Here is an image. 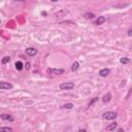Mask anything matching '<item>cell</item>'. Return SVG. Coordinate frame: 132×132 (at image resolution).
<instances>
[{
    "label": "cell",
    "mask_w": 132,
    "mask_h": 132,
    "mask_svg": "<svg viewBox=\"0 0 132 132\" xmlns=\"http://www.w3.org/2000/svg\"><path fill=\"white\" fill-rule=\"evenodd\" d=\"M122 83H123V84H122V85H121V86H122V87H123V86H125V84H126V81H123Z\"/></svg>",
    "instance_id": "obj_22"
},
{
    "label": "cell",
    "mask_w": 132,
    "mask_h": 132,
    "mask_svg": "<svg viewBox=\"0 0 132 132\" xmlns=\"http://www.w3.org/2000/svg\"><path fill=\"white\" fill-rule=\"evenodd\" d=\"M0 118H1L2 120H5V121H10V122H13V118L10 116V115H7V114H3L0 116Z\"/></svg>",
    "instance_id": "obj_8"
},
{
    "label": "cell",
    "mask_w": 132,
    "mask_h": 132,
    "mask_svg": "<svg viewBox=\"0 0 132 132\" xmlns=\"http://www.w3.org/2000/svg\"><path fill=\"white\" fill-rule=\"evenodd\" d=\"M52 2H56V1H58V0H51Z\"/></svg>",
    "instance_id": "obj_23"
},
{
    "label": "cell",
    "mask_w": 132,
    "mask_h": 132,
    "mask_svg": "<svg viewBox=\"0 0 132 132\" xmlns=\"http://www.w3.org/2000/svg\"><path fill=\"white\" fill-rule=\"evenodd\" d=\"M117 126H118V124L116 122H114V123H111V125H108L107 127H106V130L107 131H113V130H115V129L117 128Z\"/></svg>",
    "instance_id": "obj_10"
},
{
    "label": "cell",
    "mask_w": 132,
    "mask_h": 132,
    "mask_svg": "<svg viewBox=\"0 0 132 132\" xmlns=\"http://www.w3.org/2000/svg\"><path fill=\"white\" fill-rule=\"evenodd\" d=\"M16 1H24V0H16Z\"/></svg>",
    "instance_id": "obj_24"
},
{
    "label": "cell",
    "mask_w": 132,
    "mask_h": 132,
    "mask_svg": "<svg viewBox=\"0 0 132 132\" xmlns=\"http://www.w3.org/2000/svg\"><path fill=\"white\" fill-rule=\"evenodd\" d=\"M102 117L104 120H115L117 118V114L114 111H106L102 115Z\"/></svg>",
    "instance_id": "obj_2"
},
{
    "label": "cell",
    "mask_w": 132,
    "mask_h": 132,
    "mask_svg": "<svg viewBox=\"0 0 132 132\" xmlns=\"http://www.w3.org/2000/svg\"><path fill=\"white\" fill-rule=\"evenodd\" d=\"M94 17H95L94 13H85V18H87V19H93Z\"/></svg>",
    "instance_id": "obj_17"
},
{
    "label": "cell",
    "mask_w": 132,
    "mask_h": 132,
    "mask_svg": "<svg viewBox=\"0 0 132 132\" xmlns=\"http://www.w3.org/2000/svg\"><path fill=\"white\" fill-rule=\"evenodd\" d=\"M15 66H16V69H17V70H20V71H21V70L24 68V64L22 63L21 61H18V62H16Z\"/></svg>",
    "instance_id": "obj_12"
},
{
    "label": "cell",
    "mask_w": 132,
    "mask_h": 132,
    "mask_svg": "<svg viewBox=\"0 0 132 132\" xmlns=\"http://www.w3.org/2000/svg\"><path fill=\"white\" fill-rule=\"evenodd\" d=\"M131 35H132V29L130 28V29L128 30V36H131Z\"/></svg>",
    "instance_id": "obj_21"
},
{
    "label": "cell",
    "mask_w": 132,
    "mask_h": 132,
    "mask_svg": "<svg viewBox=\"0 0 132 132\" xmlns=\"http://www.w3.org/2000/svg\"><path fill=\"white\" fill-rule=\"evenodd\" d=\"M73 107V104L72 103H66V104L62 105V108H65V109H71Z\"/></svg>",
    "instance_id": "obj_15"
},
{
    "label": "cell",
    "mask_w": 132,
    "mask_h": 132,
    "mask_svg": "<svg viewBox=\"0 0 132 132\" xmlns=\"http://www.w3.org/2000/svg\"><path fill=\"white\" fill-rule=\"evenodd\" d=\"M105 22V18L104 17H99L96 21H95V25H102Z\"/></svg>",
    "instance_id": "obj_11"
},
{
    "label": "cell",
    "mask_w": 132,
    "mask_h": 132,
    "mask_svg": "<svg viewBox=\"0 0 132 132\" xmlns=\"http://www.w3.org/2000/svg\"><path fill=\"white\" fill-rule=\"evenodd\" d=\"M78 67H80V63L77 62V61H74L73 64H72V66H71V71H77V70L78 69Z\"/></svg>",
    "instance_id": "obj_13"
},
{
    "label": "cell",
    "mask_w": 132,
    "mask_h": 132,
    "mask_svg": "<svg viewBox=\"0 0 132 132\" xmlns=\"http://www.w3.org/2000/svg\"><path fill=\"white\" fill-rule=\"evenodd\" d=\"M63 72H64V69H62V68H60V69H57V68H49V69H47V73L54 74V75L62 74Z\"/></svg>",
    "instance_id": "obj_3"
},
{
    "label": "cell",
    "mask_w": 132,
    "mask_h": 132,
    "mask_svg": "<svg viewBox=\"0 0 132 132\" xmlns=\"http://www.w3.org/2000/svg\"><path fill=\"white\" fill-rule=\"evenodd\" d=\"M26 54L28 56H31V57H33V56H35L36 54H37V50L34 49V47H27V49H26Z\"/></svg>",
    "instance_id": "obj_5"
},
{
    "label": "cell",
    "mask_w": 132,
    "mask_h": 132,
    "mask_svg": "<svg viewBox=\"0 0 132 132\" xmlns=\"http://www.w3.org/2000/svg\"><path fill=\"white\" fill-rule=\"evenodd\" d=\"M120 62L122 64H129V63H130V59H129V58H121L120 59Z\"/></svg>",
    "instance_id": "obj_14"
},
{
    "label": "cell",
    "mask_w": 132,
    "mask_h": 132,
    "mask_svg": "<svg viewBox=\"0 0 132 132\" xmlns=\"http://www.w3.org/2000/svg\"><path fill=\"white\" fill-rule=\"evenodd\" d=\"M111 93H107V94H105L104 96L102 97V101L104 103H106V102H109L111 101Z\"/></svg>",
    "instance_id": "obj_9"
},
{
    "label": "cell",
    "mask_w": 132,
    "mask_h": 132,
    "mask_svg": "<svg viewBox=\"0 0 132 132\" xmlns=\"http://www.w3.org/2000/svg\"><path fill=\"white\" fill-rule=\"evenodd\" d=\"M0 131H13V129L9 127H0Z\"/></svg>",
    "instance_id": "obj_19"
},
{
    "label": "cell",
    "mask_w": 132,
    "mask_h": 132,
    "mask_svg": "<svg viewBox=\"0 0 132 132\" xmlns=\"http://www.w3.org/2000/svg\"><path fill=\"white\" fill-rule=\"evenodd\" d=\"M10 61V57H8V56H6V57H4L3 59H2V61H1V63L2 64H6L8 63Z\"/></svg>",
    "instance_id": "obj_16"
},
{
    "label": "cell",
    "mask_w": 132,
    "mask_h": 132,
    "mask_svg": "<svg viewBox=\"0 0 132 132\" xmlns=\"http://www.w3.org/2000/svg\"><path fill=\"white\" fill-rule=\"evenodd\" d=\"M25 67H26V69H29V68H30V63L27 62L26 64H25Z\"/></svg>",
    "instance_id": "obj_20"
},
{
    "label": "cell",
    "mask_w": 132,
    "mask_h": 132,
    "mask_svg": "<svg viewBox=\"0 0 132 132\" xmlns=\"http://www.w3.org/2000/svg\"><path fill=\"white\" fill-rule=\"evenodd\" d=\"M98 99H99V98L98 97H94L93 99H92L91 101H90V103H89V106H91V105H93L95 102H96V101H98Z\"/></svg>",
    "instance_id": "obj_18"
},
{
    "label": "cell",
    "mask_w": 132,
    "mask_h": 132,
    "mask_svg": "<svg viewBox=\"0 0 132 132\" xmlns=\"http://www.w3.org/2000/svg\"><path fill=\"white\" fill-rule=\"evenodd\" d=\"M74 88V84L69 82V83H63L60 85V89L61 90H71Z\"/></svg>",
    "instance_id": "obj_4"
},
{
    "label": "cell",
    "mask_w": 132,
    "mask_h": 132,
    "mask_svg": "<svg viewBox=\"0 0 132 132\" xmlns=\"http://www.w3.org/2000/svg\"><path fill=\"white\" fill-rule=\"evenodd\" d=\"M111 73V70H109L108 68H104V69H101L100 71H99V75L100 77H107V75Z\"/></svg>",
    "instance_id": "obj_7"
},
{
    "label": "cell",
    "mask_w": 132,
    "mask_h": 132,
    "mask_svg": "<svg viewBox=\"0 0 132 132\" xmlns=\"http://www.w3.org/2000/svg\"><path fill=\"white\" fill-rule=\"evenodd\" d=\"M68 13L69 12L67 9H60L53 15V19H54L55 21H60L61 19H63L64 17H66L67 15H68Z\"/></svg>",
    "instance_id": "obj_1"
},
{
    "label": "cell",
    "mask_w": 132,
    "mask_h": 132,
    "mask_svg": "<svg viewBox=\"0 0 132 132\" xmlns=\"http://www.w3.org/2000/svg\"><path fill=\"white\" fill-rule=\"evenodd\" d=\"M0 24H1V21H0Z\"/></svg>",
    "instance_id": "obj_25"
},
{
    "label": "cell",
    "mask_w": 132,
    "mask_h": 132,
    "mask_svg": "<svg viewBox=\"0 0 132 132\" xmlns=\"http://www.w3.org/2000/svg\"><path fill=\"white\" fill-rule=\"evenodd\" d=\"M13 88V85L10 83L6 82H0V89H4V90H9Z\"/></svg>",
    "instance_id": "obj_6"
}]
</instances>
